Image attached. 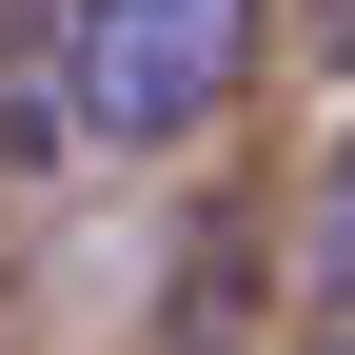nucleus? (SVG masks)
Listing matches in <instances>:
<instances>
[{
	"label": "nucleus",
	"instance_id": "obj_1",
	"mask_svg": "<svg viewBox=\"0 0 355 355\" xmlns=\"http://www.w3.org/2000/svg\"><path fill=\"white\" fill-rule=\"evenodd\" d=\"M257 20H277V0H40L20 139H119V158L198 139V119L257 79Z\"/></svg>",
	"mask_w": 355,
	"mask_h": 355
},
{
	"label": "nucleus",
	"instance_id": "obj_2",
	"mask_svg": "<svg viewBox=\"0 0 355 355\" xmlns=\"http://www.w3.org/2000/svg\"><path fill=\"white\" fill-rule=\"evenodd\" d=\"M316 296H355V158H336V198H316Z\"/></svg>",
	"mask_w": 355,
	"mask_h": 355
},
{
	"label": "nucleus",
	"instance_id": "obj_3",
	"mask_svg": "<svg viewBox=\"0 0 355 355\" xmlns=\"http://www.w3.org/2000/svg\"><path fill=\"white\" fill-rule=\"evenodd\" d=\"M336 355H355V336H336Z\"/></svg>",
	"mask_w": 355,
	"mask_h": 355
}]
</instances>
